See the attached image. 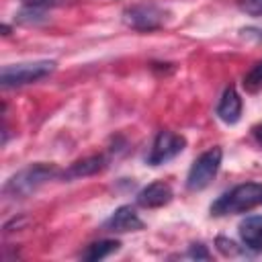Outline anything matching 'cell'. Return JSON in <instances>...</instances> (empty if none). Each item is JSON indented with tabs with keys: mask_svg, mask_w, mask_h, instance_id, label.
Wrapping results in <instances>:
<instances>
[{
	"mask_svg": "<svg viewBox=\"0 0 262 262\" xmlns=\"http://www.w3.org/2000/svg\"><path fill=\"white\" fill-rule=\"evenodd\" d=\"M239 8L250 16H262V0H239Z\"/></svg>",
	"mask_w": 262,
	"mask_h": 262,
	"instance_id": "15",
	"label": "cell"
},
{
	"mask_svg": "<svg viewBox=\"0 0 262 262\" xmlns=\"http://www.w3.org/2000/svg\"><path fill=\"white\" fill-rule=\"evenodd\" d=\"M217 248L225 256H235L237 254V246L231 239H227V237H217Z\"/></svg>",
	"mask_w": 262,
	"mask_h": 262,
	"instance_id": "16",
	"label": "cell"
},
{
	"mask_svg": "<svg viewBox=\"0 0 262 262\" xmlns=\"http://www.w3.org/2000/svg\"><path fill=\"white\" fill-rule=\"evenodd\" d=\"M164 12L151 2H139L123 10V23L135 31H154L162 25Z\"/></svg>",
	"mask_w": 262,
	"mask_h": 262,
	"instance_id": "6",
	"label": "cell"
},
{
	"mask_svg": "<svg viewBox=\"0 0 262 262\" xmlns=\"http://www.w3.org/2000/svg\"><path fill=\"white\" fill-rule=\"evenodd\" d=\"M102 168H104V158L102 156H90V158L74 162L61 176H63V180H72V178H80V176H92V174L100 172Z\"/></svg>",
	"mask_w": 262,
	"mask_h": 262,
	"instance_id": "11",
	"label": "cell"
},
{
	"mask_svg": "<svg viewBox=\"0 0 262 262\" xmlns=\"http://www.w3.org/2000/svg\"><path fill=\"white\" fill-rule=\"evenodd\" d=\"M23 4H25V6H31V8H41V10H45V8H49V6H55L57 0H23Z\"/></svg>",
	"mask_w": 262,
	"mask_h": 262,
	"instance_id": "18",
	"label": "cell"
},
{
	"mask_svg": "<svg viewBox=\"0 0 262 262\" xmlns=\"http://www.w3.org/2000/svg\"><path fill=\"white\" fill-rule=\"evenodd\" d=\"M104 227H106L108 231H117V233L139 231V229H143V221L139 219V215L135 213L133 207L123 205V207H119V209L111 215V219L104 223Z\"/></svg>",
	"mask_w": 262,
	"mask_h": 262,
	"instance_id": "8",
	"label": "cell"
},
{
	"mask_svg": "<svg viewBox=\"0 0 262 262\" xmlns=\"http://www.w3.org/2000/svg\"><path fill=\"white\" fill-rule=\"evenodd\" d=\"M254 137H256L258 143L262 145V125H256V127H254Z\"/></svg>",
	"mask_w": 262,
	"mask_h": 262,
	"instance_id": "19",
	"label": "cell"
},
{
	"mask_svg": "<svg viewBox=\"0 0 262 262\" xmlns=\"http://www.w3.org/2000/svg\"><path fill=\"white\" fill-rule=\"evenodd\" d=\"M172 201V188L170 184L156 180L147 186H143L137 194V205L143 209H156V207H164Z\"/></svg>",
	"mask_w": 262,
	"mask_h": 262,
	"instance_id": "7",
	"label": "cell"
},
{
	"mask_svg": "<svg viewBox=\"0 0 262 262\" xmlns=\"http://www.w3.org/2000/svg\"><path fill=\"white\" fill-rule=\"evenodd\" d=\"M256 205H262V184L258 182H246L229 192L221 194L213 205L211 213L213 215H229V213H246L254 209Z\"/></svg>",
	"mask_w": 262,
	"mask_h": 262,
	"instance_id": "2",
	"label": "cell"
},
{
	"mask_svg": "<svg viewBox=\"0 0 262 262\" xmlns=\"http://www.w3.org/2000/svg\"><path fill=\"white\" fill-rule=\"evenodd\" d=\"M188 256L190 258H196V260H209L211 258V254L207 252V248L203 244H192L190 250H188Z\"/></svg>",
	"mask_w": 262,
	"mask_h": 262,
	"instance_id": "17",
	"label": "cell"
},
{
	"mask_svg": "<svg viewBox=\"0 0 262 262\" xmlns=\"http://www.w3.org/2000/svg\"><path fill=\"white\" fill-rule=\"evenodd\" d=\"M53 176H57V168L53 164H31L23 170H18L14 176H10L2 188L4 196L10 199H25L31 192H35L39 186H43L47 180H51Z\"/></svg>",
	"mask_w": 262,
	"mask_h": 262,
	"instance_id": "1",
	"label": "cell"
},
{
	"mask_svg": "<svg viewBox=\"0 0 262 262\" xmlns=\"http://www.w3.org/2000/svg\"><path fill=\"white\" fill-rule=\"evenodd\" d=\"M186 145V139L174 131H160L149 147V154H147V164L149 166H160V164H166L170 162L172 158H176Z\"/></svg>",
	"mask_w": 262,
	"mask_h": 262,
	"instance_id": "5",
	"label": "cell"
},
{
	"mask_svg": "<svg viewBox=\"0 0 262 262\" xmlns=\"http://www.w3.org/2000/svg\"><path fill=\"white\" fill-rule=\"evenodd\" d=\"M221 158L223 151L221 147H211L207 151H203L190 166L188 176H186V188L188 190H203L211 184V180L215 178L219 166H221Z\"/></svg>",
	"mask_w": 262,
	"mask_h": 262,
	"instance_id": "4",
	"label": "cell"
},
{
	"mask_svg": "<svg viewBox=\"0 0 262 262\" xmlns=\"http://www.w3.org/2000/svg\"><path fill=\"white\" fill-rule=\"evenodd\" d=\"M217 117L227 123V125H235L242 117V98L237 94V90L233 86L225 88L219 104H217Z\"/></svg>",
	"mask_w": 262,
	"mask_h": 262,
	"instance_id": "9",
	"label": "cell"
},
{
	"mask_svg": "<svg viewBox=\"0 0 262 262\" xmlns=\"http://www.w3.org/2000/svg\"><path fill=\"white\" fill-rule=\"evenodd\" d=\"M55 70V61L51 59H39V61H25V63H12L4 66L0 72V82L4 88L25 86L43 80Z\"/></svg>",
	"mask_w": 262,
	"mask_h": 262,
	"instance_id": "3",
	"label": "cell"
},
{
	"mask_svg": "<svg viewBox=\"0 0 262 262\" xmlns=\"http://www.w3.org/2000/svg\"><path fill=\"white\" fill-rule=\"evenodd\" d=\"M239 237L252 250H262V215H250L239 223Z\"/></svg>",
	"mask_w": 262,
	"mask_h": 262,
	"instance_id": "10",
	"label": "cell"
},
{
	"mask_svg": "<svg viewBox=\"0 0 262 262\" xmlns=\"http://www.w3.org/2000/svg\"><path fill=\"white\" fill-rule=\"evenodd\" d=\"M119 242L117 239H100V242H94L90 244L84 252H82V260L86 262H96V260H102L106 256H111L113 252L119 250Z\"/></svg>",
	"mask_w": 262,
	"mask_h": 262,
	"instance_id": "12",
	"label": "cell"
},
{
	"mask_svg": "<svg viewBox=\"0 0 262 262\" xmlns=\"http://www.w3.org/2000/svg\"><path fill=\"white\" fill-rule=\"evenodd\" d=\"M16 20L23 23V25H31V23H39V20H45V14L41 8H31V6H25L18 14H16Z\"/></svg>",
	"mask_w": 262,
	"mask_h": 262,
	"instance_id": "14",
	"label": "cell"
},
{
	"mask_svg": "<svg viewBox=\"0 0 262 262\" xmlns=\"http://www.w3.org/2000/svg\"><path fill=\"white\" fill-rule=\"evenodd\" d=\"M244 88H246V92H258V90H262V61H258L244 76Z\"/></svg>",
	"mask_w": 262,
	"mask_h": 262,
	"instance_id": "13",
	"label": "cell"
}]
</instances>
